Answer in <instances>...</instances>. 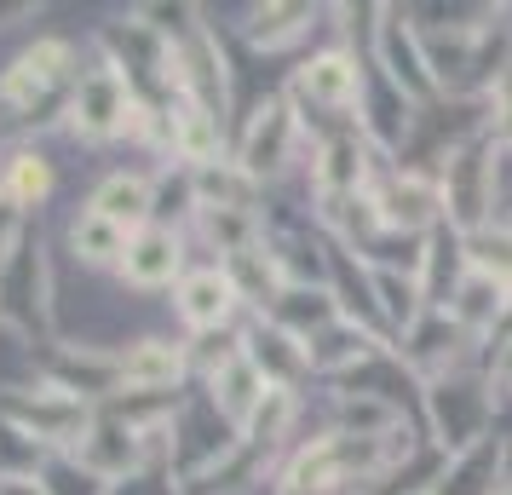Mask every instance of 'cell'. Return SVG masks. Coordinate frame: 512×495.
Listing matches in <instances>:
<instances>
[{"label":"cell","instance_id":"cell-25","mask_svg":"<svg viewBox=\"0 0 512 495\" xmlns=\"http://www.w3.org/2000/svg\"><path fill=\"white\" fill-rule=\"evenodd\" d=\"M334 426L346 438H392V432H403V409L386 398H369V392H340L334 398Z\"/></svg>","mask_w":512,"mask_h":495},{"label":"cell","instance_id":"cell-27","mask_svg":"<svg viewBox=\"0 0 512 495\" xmlns=\"http://www.w3.org/2000/svg\"><path fill=\"white\" fill-rule=\"evenodd\" d=\"M70 254L81 265H121V254H127V231H121V225H110L104 213L81 208L70 219Z\"/></svg>","mask_w":512,"mask_h":495},{"label":"cell","instance_id":"cell-14","mask_svg":"<svg viewBox=\"0 0 512 495\" xmlns=\"http://www.w3.org/2000/svg\"><path fill=\"white\" fill-rule=\"evenodd\" d=\"M185 369V346H173V340H133L127 352H116L121 392H179Z\"/></svg>","mask_w":512,"mask_h":495},{"label":"cell","instance_id":"cell-22","mask_svg":"<svg viewBox=\"0 0 512 495\" xmlns=\"http://www.w3.org/2000/svg\"><path fill=\"white\" fill-rule=\"evenodd\" d=\"M501 311H507V283H495L484 271H461V283L449 294V317H455L466 334H495Z\"/></svg>","mask_w":512,"mask_h":495},{"label":"cell","instance_id":"cell-16","mask_svg":"<svg viewBox=\"0 0 512 495\" xmlns=\"http://www.w3.org/2000/svg\"><path fill=\"white\" fill-rule=\"evenodd\" d=\"M185 254H179V231H162V225H144V231L127 236V254H121V277L133 288H167L179 283L185 271Z\"/></svg>","mask_w":512,"mask_h":495},{"label":"cell","instance_id":"cell-3","mask_svg":"<svg viewBox=\"0 0 512 495\" xmlns=\"http://www.w3.org/2000/svg\"><path fill=\"white\" fill-rule=\"evenodd\" d=\"M93 403L70 398L58 386H35V392H0V421H12L18 432H29L41 449H75L93 426Z\"/></svg>","mask_w":512,"mask_h":495},{"label":"cell","instance_id":"cell-6","mask_svg":"<svg viewBox=\"0 0 512 495\" xmlns=\"http://www.w3.org/2000/svg\"><path fill=\"white\" fill-rule=\"evenodd\" d=\"M0 323H12L18 334H41L52 323L47 271H41V242H29V236L0 260Z\"/></svg>","mask_w":512,"mask_h":495},{"label":"cell","instance_id":"cell-8","mask_svg":"<svg viewBox=\"0 0 512 495\" xmlns=\"http://www.w3.org/2000/svg\"><path fill=\"white\" fill-rule=\"evenodd\" d=\"M70 64H75L70 41L41 35V41H35V47H29L12 70L0 75V110H24V116H35V104L70 81Z\"/></svg>","mask_w":512,"mask_h":495},{"label":"cell","instance_id":"cell-1","mask_svg":"<svg viewBox=\"0 0 512 495\" xmlns=\"http://www.w3.org/2000/svg\"><path fill=\"white\" fill-rule=\"evenodd\" d=\"M495 156H501V144L478 133V139H461L449 156H443V219H449V231L466 236L489 225V208H495Z\"/></svg>","mask_w":512,"mask_h":495},{"label":"cell","instance_id":"cell-18","mask_svg":"<svg viewBox=\"0 0 512 495\" xmlns=\"http://www.w3.org/2000/svg\"><path fill=\"white\" fill-rule=\"evenodd\" d=\"M265 323H271V329H282V334H294L300 346H311L317 334H328L334 323H340V306H334V294H328V288L288 283V288H282V300L265 311Z\"/></svg>","mask_w":512,"mask_h":495},{"label":"cell","instance_id":"cell-21","mask_svg":"<svg viewBox=\"0 0 512 495\" xmlns=\"http://www.w3.org/2000/svg\"><path fill=\"white\" fill-rule=\"evenodd\" d=\"M190 190H196V213H254L259 185L242 173V162H208L190 167Z\"/></svg>","mask_w":512,"mask_h":495},{"label":"cell","instance_id":"cell-19","mask_svg":"<svg viewBox=\"0 0 512 495\" xmlns=\"http://www.w3.org/2000/svg\"><path fill=\"white\" fill-rule=\"evenodd\" d=\"M380 352H386V346H380V334H369L363 323H346V317H340L328 334H317V340L305 346V363H311L317 375H340V380H346L351 369H363V363L380 357Z\"/></svg>","mask_w":512,"mask_h":495},{"label":"cell","instance_id":"cell-17","mask_svg":"<svg viewBox=\"0 0 512 495\" xmlns=\"http://www.w3.org/2000/svg\"><path fill=\"white\" fill-rule=\"evenodd\" d=\"M265 392H271V386H265V375H259L254 363H248V352L236 357V363H225V369H219V375L208 380V403H213V415L231 426L236 438L248 432V421H254V409L265 403Z\"/></svg>","mask_w":512,"mask_h":495},{"label":"cell","instance_id":"cell-4","mask_svg":"<svg viewBox=\"0 0 512 495\" xmlns=\"http://www.w3.org/2000/svg\"><path fill=\"white\" fill-rule=\"evenodd\" d=\"M64 116H70L75 139H93V144L116 139V133H127V121H133V87L116 75V64H98V70H87L70 87Z\"/></svg>","mask_w":512,"mask_h":495},{"label":"cell","instance_id":"cell-13","mask_svg":"<svg viewBox=\"0 0 512 495\" xmlns=\"http://www.w3.org/2000/svg\"><path fill=\"white\" fill-rule=\"evenodd\" d=\"M472 340V334L449 317V311H420L415 329H403V346H397V357L415 369V375L438 380V375H455V363H461V346Z\"/></svg>","mask_w":512,"mask_h":495},{"label":"cell","instance_id":"cell-2","mask_svg":"<svg viewBox=\"0 0 512 495\" xmlns=\"http://www.w3.org/2000/svg\"><path fill=\"white\" fill-rule=\"evenodd\" d=\"M489 415H495V392L472 375H438L426 386V421H432V444L443 455H461L478 438H489Z\"/></svg>","mask_w":512,"mask_h":495},{"label":"cell","instance_id":"cell-23","mask_svg":"<svg viewBox=\"0 0 512 495\" xmlns=\"http://www.w3.org/2000/svg\"><path fill=\"white\" fill-rule=\"evenodd\" d=\"M150 196H156V190H150L144 173H110V179L93 190V202H87V208L104 213L110 225H121V231L133 236V231L150 225Z\"/></svg>","mask_w":512,"mask_h":495},{"label":"cell","instance_id":"cell-20","mask_svg":"<svg viewBox=\"0 0 512 495\" xmlns=\"http://www.w3.org/2000/svg\"><path fill=\"white\" fill-rule=\"evenodd\" d=\"M501 461H507V444L489 432L472 449L449 455V472L432 495H501Z\"/></svg>","mask_w":512,"mask_h":495},{"label":"cell","instance_id":"cell-31","mask_svg":"<svg viewBox=\"0 0 512 495\" xmlns=\"http://www.w3.org/2000/svg\"><path fill=\"white\" fill-rule=\"evenodd\" d=\"M47 461V449L35 444L29 432H18L12 421H0V484H18V478H35Z\"/></svg>","mask_w":512,"mask_h":495},{"label":"cell","instance_id":"cell-9","mask_svg":"<svg viewBox=\"0 0 512 495\" xmlns=\"http://www.w3.org/2000/svg\"><path fill=\"white\" fill-rule=\"evenodd\" d=\"M369 202H374V219L403 236H432L443 219V190L426 173H386V185L369 190Z\"/></svg>","mask_w":512,"mask_h":495},{"label":"cell","instance_id":"cell-33","mask_svg":"<svg viewBox=\"0 0 512 495\" xmlns=\"http://www.w3.org/2000/svg\"><path fill=\"white\" fill-rule=\"evenodd\" d=\"M104 495H179V484H167V472H162V467H139L133 478L110 484Z\"/></svg>","mask_w":512,"mask_h":495},{"label":"cell","instance_id":"cell-29","mask_svg":"<svg viewBox=\"0 0 512 495\" xmlns=\"http://www.w3.org/2000/svg\"><path fill=\"white\" fill-rule=\"evenodd\" d=\"M461 254H466V271H484V277L512 288V225H478V231H466Z\"/></svg>","mask_w":512,"mask_h":495},{"label":"cell","instance_id":"cell-36","mask_svg":"<svg viewBox=\"0 0 512 495\" xmlns=\"http://www.w3.org/2000/svg\"><path fill=\"white\" fill-rule=\"evenodd\" d=\"M277 495H334V490H294V484H277Z\"/></svg>","mask_w":512,"mask_h":495},{"label":"cell","instance_id":"cell-11","mask_svg":"<svg viewBox=\"0 0 512 495\" xmlns=\"http://www.w3.org/2000/svg\"><path fill=\"white\" fill-rule=\"evenodd\" d=\"M363 162H369V139H357V133H328L317 144V156H311V190H317L328 219L363 196V179H369Z\"/></svg>","mask_w":512,"mask_h":495},{"label":"cell","instance_id":"cell-24","mask_svg":"<svg viewBox=\"0 0 512 495\" xmlns=\"http://www.w3.org/2000/svg\"><path fill=\"white\" fill-rule=\"evenodd\" d=\"M248 363H254L259 375H265V386H277V392H288V386L311 369L300 340H294V334H282V329H271V323L248 334Z\"/></svg>","mask_w":512,"mask_h":495},{"label":"cell","instance_id":"cell-5","mask_svg":"<svg viewBox=\"0 0 512 495\" xmlns=\"http://www.w3.org/2000/svg\"><path fill=\"white\" fill-rule=\"evenodd\" d=\"M294 150H300V116L288 98H265L254 116H248V133H242V173L265 185V179H282L294 167Z\"/></svg>","mask_w":512,"mask_h":495},{"label":"cell","instance_id":"cell-30","mask_svg":"<svg viewBox=\"0 0 512 495\" xmlns=\"http://www.w3.org/2000/svg\"><path fill=\"white\" fill-rule=\"evenodd\" d=\"M374 306H380V317L392 323V329H415L420 311H426V300H420V277H403V271H380L374 265Z\"/></svg>","mask_w":512,"mask_h":495},{"label":"cell","instance_id":"cell-12","mask_svg":"<svg viewBox=\"0 0 512 495\" xmlns=\"http://www.w3.org/2000/svg\"><path fill=\"white\" fill-rule=\"evenodd\" d=\"M288 104H300V110L311 104V110H328V116L357 110V104H363V70H357V58H351V52H317L300 70Z\"/></svg>","mask_w":512,"mask_h":495},{"label":"cell","instance_id":"cell-35","mask_svg":"<svg viewBox=\"0 0 512 495\" xmlns=\"http://www.w3.org/2000/svg\"><path fill=\"white\" fill-rule=\"evenodd\" d=\"M12 18H29V6H0V29L12 24Z\"/></svg>","mask_w":512,"mask_h":495},{"label":"cell","instance_id":"cell-26","mask_svg":"<svg viewBox=\"0 0 512 495\" xmlns=\"http://www.w3.org/2000/svg\"><path fill=\"white\" fill-rule=\"evenodd\" d=\"M317 24V6H254L248 12V24H242V35L254 41L259 52H277V47H294L305 29Z\"/></svg>","mask_w":512,"mask_h":495},{"label":"cell","instance_id":"cell-7","mask_svg":"<svg viewBox=\"0 0 512 495\" xmlns=\"http://www.w3.org/2000/svg\"><path fill=\"white\" fill-rule=\"evenodd\" d=\"M386 24H380V70H386V87H392L403 104H432L438 98V81L426 70V47H420V29L403 18V12H380Z\"/></svg>","mask_w":512,"mask_h":495},{"label":"cell","instance_id":"cell-34","mask_svg":"<svg viewBox=\"0 0 512 495\" xmlns=\"http://www.w3.org/2000/svg\"><path fill=\"white\" fill-rule=\"evenodd\" d=\"M489 386L512 392V340H507V346H495V369H489Z\"/></svg>","mask_w":512,"mask_h":495},{"label":"cell","instance_id":"cell-28","mask_svg":"<svg viewBox=\"0 0 512 495\" xmlns=\"http://www.w3.org/2000/svg\"><path fill=\"white\" fill-rule=\"evenodd\" d=\"M47 190H52V167L35 150H18L12 162L0 167V202H12L18 213L35 208V202H47Z\"/></svg>","mask_w":512,"mask_h":495},{"label":"cell","instance_id":"cell-32","mask_svg":"<svg viewBox=\"0 0 512 495\" xmlns=\"http://www.w3.org/2000/svg\"><path fill=\"white\" fill-rule=\"evenodd\" d=\"M288 421H294V392H277V386H271V392H265V403L254 409V421H248V432H242V438L271 449L282 432H288Z\"/></svg>","mask_w":512,"mask_h":495},{"label":"cell","instance_id":"cell-10","mask_svg":"<svg viewBox=\"0 0 512 495\" xmlns=\"http://www.w3.org/2000/svg\"><path fill=\"white\" fill-rule=\"evenodd\" d=\"M150 455H156V444H150V438L127 432L121 421H104V415H93L87 438L70 449V461L87 472V478H98L104 490H110V484H121V478H133Z\"/></svg>","mask_w":512,"mask_h":495},{"label":"cell","instance_id":"cell-15","mask_svg":"<svg viewBox=\"0 0 512 495\" xmlns=\"http://www.w3.org/2000/svg\"><path fill=\"white\" fill-rule=\"evenodd\" d=\"M173 300H179V317H185V329H196V334L231 329L236 288H231V277H225V265H208V271H185Z\"/></svg>","mask_w":512,"mask_h":495}]
</instances>
